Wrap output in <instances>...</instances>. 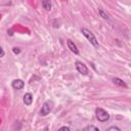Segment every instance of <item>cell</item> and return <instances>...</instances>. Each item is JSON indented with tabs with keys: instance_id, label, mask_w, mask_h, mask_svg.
I'll use <instances>...</instances> for the list:
<instances>
[{
	"instance_id": "3",
	"label": "cell",
	"mask_w": 131,
	"mask_h": 131,
	"mask_svg": "<svg viewBox=\"0 0 131 131\" xmlns=\"http://www.w3.org/2000/svg\"><path fill=\"white\" fill-rule=\"evenodd\" d=\"M52 106H53L52 101H49V100H48V101H45V102L42 104V106H41L40 115L43 116V117L47 116V115L52 111Z\"/></svg>"
},
{
	"instance_id": "5",
	"label": "cell",
	"mask_w": 131,
	"mask_h": 131,
	"mask_svg": "<svg viewBox=\"0 0 131 131\" xmlns=\"http://www.w3.org/2000/svg\"><path fill=\"white\" fill-rule=\"evenodd\" d=\"M11 86L13 89H16V90H20L25 87V82L21 80V79H15L12 81L11 83Z\"/></svg>"
},
{
	"instance_id": "10",
	"label": "cell",
	"mask_w": 131,
	"mask_h": 131,
	"mask_svg": "<svg viewBox=\"0 0 131 131\" xmlns=\"http://www.w3.org/2000/svg\"><path fill=\"white\" fill-rule=\"evenodd\" d=\"M98 13H99V15H100L102 18H104V19H110V15H108L106 12H104L101 8L98 9Z\"/></svg>"
},
{
	"instance_id": "2",
	"label": "cell",
	"mask_w": 131,
	"mask_h": 131,
	"mask_svg": "<svg viewBox=\"0 0 131 131\" xmlns=\"http://www.w3.org/2000/svg\"><path fill=\"white\" fill-rule=\"evenodd\" d=\"M95 116H96V119H97L99 122H101V123L106 122V121L110 119L108 113H107L106 111H104L103 108H101V107H97V108L95 110Z\"/></svg>"
},
{
	"instance_id": "4",
	"label": "cell",
	"mask_w": 131,
	"mask_h": 131,
	"mask_svg": "<svg viewBox=\"0 0 131 131\" xmlns=\"http://www.w3.org/2000/svg\"><path fill=\"white\" fill-rule=\"evenodd\" d=\"M75 66H76L77 71H78L80 74H82V75H84V76L88 75L89 71H88V68L85 66V63H83V62L80 61V60H77V61L75 62Z\"/></svg>"
},
{
	"instance_id": "15",
	"label": "cell",
	"mask_w": 131,
	"mask_h": 131,
	"mask_svg": "<svg viewBox=\"0 0 131 131\" xmlns=\"http://www.w3.org/2000/svg\"><path fill=\"white\" fill-rule=\"evenodd\" d=\"M59 130H67V131H70L71 129H70L69 127H67V126H63V127H60Z\"/></svg>"
},
{
	"instance_id": "16",
	"label": "cell",
	"mask_w": 131,
	"mask_h": 131,
	"mask_svg": "<svg viewBox=\"0 0 131 131\" xmlns=\"http://www.w3.org/2000/svg\"><path fill=\"white\" fill-rule=\"evenodd\" d=\"M7 33H8V34H9L10 36H12V31H11V30H9V31H7Z\"/></svg>"
},
{
	"instance_id": "8",
	"label": "cell",
	"mask_w": 131,
	"mask_h": 131,
	"mask_svg": "<svg viewBox=\"0 0 131 131\" xmlns=\"http://www.w3.org/2000/svg\"><path fill=\"white\" fill-rule=\"evenodd\" d=\"M113 82H114L116 85L120 86V87L127 88V84H126V83H125L123 80H121V79H119V78H113Z\"/></svg>"
},
{
	"instance_id": "13",
	"label": "cell",
	"mask_w": 131,
	"mask_h": 131,
	"mask_svg": "<svg viewBox=\"0 0 131 131\" xmlns=\"http://www.w3.org/2000/svg\"><path fill=\"white\" fill-rule=\"evenodd\" d=\"M12 51H13L14 53H16V54H18V53L20 52L19 48H17V47H13V48H12Z\"/></svg>"
},
{
	"instance_id": "11",
	"label": "cell",
	"mask_w": 131,
	"mask_h": 131,
	"mask_svg": "<svg viewBox=\"0 0 131 131\" xmlns=\"http://www.w3.org/2000/svg\"><path fill=\"white\" fill-rule=\"evenodd\" d=\"M84 131H99V129L97 128V127H95V126H87V127H85L84 128Z\"/></svg>"
},
{
	"instance_id": "6",
	"label": "cell",
	"mask_w": 131,
	"mask_h": 131,
	"mask_svg": "<svg viewBox=\"0 0 131 131\" xmlns=\"http://www.w3.org/2000/svg\"><path fill=\"white\" fill-rule=\"evenodd\" d=\"M67 44H68L69 49H70L73 53H75V54H79V49H78L77 45H76L72 40H68V41H67Z\"/></svg>"
},
{
	"instance_id": "9",
	"label": "cell",
	"mask_w": 131,
	"mask_h": 131,
	"mask_svg": "<svg viewBox=\"0 0 131 131\" xmlns=\"http://www.w3.org/2000/svg\"><path fill=\"white\" fill-rule=\"evenodd\" d=\"M42 6L45 10L50 11L51 10V1L50 0H42Z\"/></svg>"
},
{
	"instance_id": "7",
	"label": "cell",
	"mask_w": 131,
	"mask_h": 131,
	"mask_svg": "<svg viewBox=\"0 0 131 131\" xmlns=\"http://www.w3.org/2000/svg\"><path fill=\"white\" fill-rule=\"evenodd\" d=\"M32 102H33V95L31 93H26L24 95V103L29 106L32 104Z\"/></svg>"
},
{
	"instance_id": "1",
	"label": "cell",
	"mask_w": 131,
	"mask_h": 131,
	"mask_svg": "<svg viewBox=\"0 0 131 131\" xmlns=\"http://www.w3.org/2000/svg\"><path fill=\"white\" fill-rule=\"evenodd\" d=\"M81 33L84 35V37H85L95 48H98V47H99V43H98L96 37L94 36V34H93L90 30H88V29H86V28H82V29H81Z\"/></svg>"
},
{
	"instance_id": "14",
	"label": "cell",
	"mask_w": 131,
	"mask_h": 131,
	"mask_svg": "<svg viewBox=\"0 0 131 131\" xmlns=\"http://www.w3.org/2000/svg\"><path fill=\"white\" fill-rule=\"evenodd\" d=\"M4 54H5L4 50L2 49V47H0V57H3V56H4Z\"/></svg>"
},
{
	"instance_id": "12",
	"label": "cell",
	"mask_w": 131,
	"mask_h": 131,
	"mask_svg": "<svg viewBox=\"0 0 131 131\" xmlns=\"http://www.w3.org/2000/svg\"><path fill=\"white\" fill-rule=\"evenodd\" d=\"M106 130H107V131H112V130H116V131H121V129H120L119 127H117V126H112V127L107 128Z\"/></svg>"
}]
</instances>
